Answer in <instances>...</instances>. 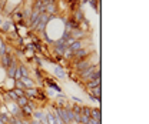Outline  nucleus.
Listing matches in <instances>:
<instances>
[{
  "label": "nucleus",
  "mask_w": 149,
  "mask_h": 124,
  "mask_svg": "<svg viewBox=\"0 0 149 124\" xmlns=\"http://www.w3.org/2000/svg\"><path fill=\"white\" fill-rule=\"evenodd\" d=\"M88 44H92V43H88ZM86 44V40H73L72 43H69L68 44V49L74 53V52H77L79 49H82V47H85V46H88Z\"/></svg>",
  "instance_id": "obj_6"
},
{
  "label": "nucleus",
  "mask_w": 149,
  "mask_h": 124,
  "mask_svg": "<svg viewBox=\"0 0 149 124\" xmlns=\"http://www.w3.org/2000/svg\"><path fill=\"white\" fill-rule=\"evenodd\" d=\"M52 1H57V0H52Z\"/></svg>",
  "instance_id": "obj_24"
},
{
  "label": "nucleus",
  "mask_w": 149,
  "mask_h": 124,
  "mask_svg": "<svg viewBox=\"0 0 149 124\" xmlns=\"http://www.w3.org/2000/svg\"><path fill=\"white\" fill-rule=\"evenodd\" d=\"M20 111H22V117L32 120V116H33V111H35V110L30 106H24V107H20Z\"/></svg>",
  "instance_id": "obj_12"
},
{
  "label": "nucleus",
  "mask_w": 149,
  "mask_h": 124,
  "mask_svg": "<svg viewBox=\"0 0 149 124\" xmlns=\"http://www.w3.org/2000/svg\"><path fill=\"white\" fill-rule=\"evenodd\" d=\"M100 69V64L97 63V64H93L91 67H88L86 70L80 71L77 76H79V81H80V84H83V83H86V81H89V79L92 77V74L95 73L96 70H99Z\"/></svg>",
  "instance_id": "obj_3"
},
{
  "label": "nucleus",
  "mask_w": 149,
  "mask_h": 124,
  "mask_svg": "<svg viewBox=\"0 0 149 124\" xmlns=\"http://www.w3.org/2000/svg\"><path fill=\"white\" fill-rule=\"evenodd\" d=\"M15 89H16V90H22V91L24 93L26 87H24V84H23L20 80H15Z\"/></svg>",
  "instance_id": "obj_18"
},
{
  "label": "nucleus",
  "mask_w": 149,
  "mask_h": 124,
  "mask_svg": "<svg viewBox=\"0 0 149 124\" xmlns=\"http://www.w3.org/2000/svg\"><path fill=\"white\" fill-rule=\"evenodd\" d=\"M6 107H7V111L12 117H22V111H20V107L15 103V101H9L6 103Z\"/></svg>",
  "instance_id": "obj_5"
},
{
  "label": "nucleus",
  "mask_w": 149,
  "mask_h": 124,
  "mask_svg": "<svg viewBox=\"0 0 149 124\" xmlns=\"http://www.w3.org/2000/svg\"><path fill=\"white\" fill-rule=\"evenodd\" d=\"M55 106L56 107H62V108H66V107H69V101H68V97L63 94V93H60V94H57L55 99Z\"/></svg>",
  "instance_id": "obj_8"
},
{
  "label": "nucleus",
  "mask_w": 149,
  "mask_h": 124,
  "mask_svg": "<svg viewBox=\"0 0 149 124\" xmlns=\"http://www.w3.org/2000/svg\"><path fill=\"white\" fill-rule=\"evenodd\" d=\"M85 93H88L89 97H95V99H97L99 101H102V97H100V94H102V84L97 86V87H93V89H91V90H85Z\"/></svg>",
  "instance_id": "obj_9"
},
{
  "label": "nucleus",
  "mask_w": 149,
  "mask_h": 124,
  "mask_svg": "<svg viewBox=\"0 0 149 124\" xmlns=\"http://www.w3.org/2000/svg\"><path fill=\"white\" fill-rule=\"evenodd\" d=\"M46 124H56V117L52 111H46Z\"/></svg>",
  "instance_id": "obj_16"
},
{
  "label": "nucleus",
  "mask_w": 149,
  "mask_h": 124,
  "mask_svg": "<svg viewBox=\"0 0 149 124\" xmlns=\"http://www.w3.org/2000/svg\"><path fill=\"white\" fill-rule=\"evenodd\" d=\"M19 70H20L22 77H30V69H29L27 64H24V63H19Z\"/></svg>",
  "instance_id": "obj_14"
},
{
  "label": "nucleus",
  "mask_w": 149,
  "mask_h": 124,
  "mask_svg": "<svg viewBox=\"0 0 149 124\" xmlns=\"http://www.w3.org/2000/svg\"><path fill=\"white\" fill-rule=\"evenodd\" d=\"M91 118L95 121H102V110L99 106L91 108Z\"/></svg>",
  "instance_id": "obj_10"
},
{
  "label": "nucleus",
  "mask_w": 149,
  "mask_h": 124,
  "mask_svg": "<svg viewBox=\"0 0 149 124\" xmlns=\"http://www.w3.org/2000/svg\"><path fill=\"white\" fill-rule=\"evenodd\" d=\"M88 4H89L92 9H95L96 12H99V4H100V3H97V1H95V0H89Z\"/></svg>",
  "instance_id": "obj_19"
},
{
  "label": "nucleus",
  "mask_w": 149,
  "mask_h": 124,
  "mask_svg": "<svg viewBox=\"0 0 149 124\" xmlns=\"http://www.w3.org/2000/svg\"><path fill=\"white\" fill-rule=\"evenodd\" d=\"M7 0H0V16H3V10H6Z\"/></svg>",
  "instance_id": "obj_20"
},
{
  "label": "nucleus",
  "mask_w": 149,
  "mask_h": 124,
  "mask_svg": "<svg viewBox=\"0 0 149 124\" xmlns=\"http://www.w3.org/2000/svg\"><path fill=\"white\" fill-rule=\"evenodd\" d=\"M79 29L82 30V32H85V33H91V24H89V21L85 19V20H82L80 23H79Z\"/></svg>",
  "instance_id": "obj_15"
},
{
  "label": "nucleus",
  "mask_w": 149,
  "mask_h": 124,
  "mask_svg": "<svg viewBox=\"0 0 149 124\" xmlns=\"http://www.w3.org/2000/svg\"><path fill=\"white\" fill-rule=\"evenodd\" d=\"M42 3H47V1H50V0H40Z\"/></svg>",
  "instance_id": "obj_22"
},
{
  "label": "nucleus",
  "mask_w": 149,
  "mask_h": 124,
  "mask_svg": "<svg viewBox=\"0 0 149 124\" xmlns=\"http://www.w3.org/2000/svg\"><path fill=\"white\" fill-rule=\"evenodd\" d=\"M12 57H13L12 53H6V54H3V56H0V66H1L3 69H6V67L10 64Z\"/></svg>",
  "instance_id": "obj_11"
},
{
  "label": "nucleus",
  "mask_w": 149,
  "mask_h": 124,
  "mask_svg": "<svg viewBox=\"0 0 149 124\" xmlns=\"http://www.w3.org/2000/svg\"><path fill=\"white\" fill-rule=\"evenodd\" d=\"M55 77L59 79V80H68V73H66V69L60 64H55Z\"/></svg>",
  "instance_id": "obj_7"
},
{
  "label": "nucleus",
  "mask_w": 149,
  "mask_h": 124,
  "mask_svg": "<svg viewBox=\"0 0 149 124\" xmlns=\"http://www.w3.org/2000/svg\"><path fill=\"white\" fill-rule=\"evenodd\" d=\"M29 100H30V99H27L26 96H22V97H19V99H17V101H16V104H17L19 107H24V106H27V103H29Z\"/></svg>",
  "instance_id": "obj_17"
},
{
  "label": "nucleus",
  "mask_w": 149,
  "mask_h": 124,
  "mask_svg": "<svg viewBox=\"0 0 149 124\" xmlns=\"http://www.w3.org/2000/svg\"><path fill=\"white\" fill-rule=\"evenodd\" d=\"M19 59L16 56H13L12 57V61H10V64L6 67V76H7V79H13V76H15V71L19 69Z\"/></svg>",
  "instance_id": "obj_4"
},
{
  "label": "nucleus",
  "mask_w": 149,
  "mask_h": 124,
  "mask_svg": "<svg viewBox=\"0 0 149 124\" xmlns=\"http://www.w3.org/2000/svg\"><path fill=\"white\" fill-rule=\"evenodd\" d=\"M20 81L24 84V87H26V89L36 87V86H37V83L33 80V79H32V77H22V79H20Z\"/></svg>",
  "instance_id": "obj_13"
},
{
  "label": "nucleus",
  "mask_w": 149,
  "mask_h": 124,
  "mask_svg": "<svg viewBox=\"0 0 149 124\" xmlns=\"http://www.w3.org/2000/svg\"><path fill=\"white\" fill-rule=\"evenodd\" d=\"M1 23H3V19L0 17V24H1Z\"/></svg>",
  "instance_id": "obj_23"
},
{
  "label": "nucleus",
  "mask_w": 149,
  "mask_h": 124,
  "mask_svg": "<svg viewBox=\"0 0 149 124\" xmlns=\"http://www.w3.org/2000/svg\"><path fill=\"white\" fill-rule=\"evenodd\" d=\"M95 59H96V54L93 53V54H91L89 57L83 59V60H79V61L70 63V67L74 70L76 74H79L80 71L86 70L88 67H91V66H93V64H97V63H99V59H97V60H95Z\"/></svg>",
  "instance_id": "obj_1"
},
{
  "label": "nucleus",
  "mask_w": 149,
  "mask_h": 124,
  "mask_svg": "<svg viewBox=\"0 0 149 124\" xmlns=\"http://www.w3.org/2000/svg\"><path fill=\"white\" fill-rule=\"evenodd\" d=\"M70 100H72V103H74V104H82V99H80V97H74V96H72Z\"/></svg>",
  "instance_id": "obj_21"
},
{
  "label": "nucleus",
  "mask_w": 149,
  "mask_h": 124,
  "mask_svg": "<svg viewBox=\"0 0 149 124\" xmlns=\"http://www.w3.org/2000/svg\"><path fill=\"white\" fill-rule=\"evenodd\" d=\"M93 53H95L93 46H92V44H88V46H85V47L79 49L77 52H74L73 56H72L70 63H73V61H79V60H83V59L89 57V56H91V54H93Z\"/></svg>",
  "instance_id": "obj_2"
}]
</instances>
